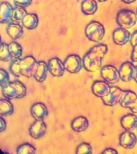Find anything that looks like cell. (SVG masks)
Masks as SVG:
<instances>
[{"mask_svg": "<svg viewBox=\"0 0 137 154\" xmlns=\"http://www.w3.org/2000/svg\"><path fill=\"white\" fill-rule=\"evenodd\" d=\"M107 51L105 45L100 44L95 46L84 56L83 63L85 69L90 72H95L101 66L102 60Z\"/></svg>", "mask_w": 137, "mask_h": 154, "instance_id": "obj_1", "label": "cell"}, {"mask_svg": "<svg viewBox=\"0 0 137 154\" xmlns=\"http://www.w3.org/2000/svg\"><path fill=\"white\" fill-rule=\"evenodd\" d=\"M3 96L9 100L21 98L26 94V88L22 83L18 81L9 82L2 87Z\"/></svg>", "mask_w": 137, "mask_h": 154, "instance_id": "obj_2", "label": "cell"}, {"mask_svg": "<svg viewBox=\"0 0 137 154\" xmlns=\"http://www.w3.org/2000/svg\"><path fill=\"white\" fill-rule=\"evenodd\" d=\"M19 71L21 75L30 78L34 76L38 67V62L32 56L26 57L22 59H17Z\"/></svg>", "mask_w": 137, "mask_h": 154, "instance_id": "obj_3", "label": "cell"}, {"mask_svg": "<svg viewBox=\"0 0 137 154\" xmlns=\"http://www.w3.org/2000/svg\"><path fill=\"white\" fill-rule=\"evenodd\" d=\"M85 33L90 40L98 42L104 37L105 30L104 26L100 23L96 21H92L86 26Z\"/></svg>", "mask_w": 137, "mask_h": 154, "instance_id": "obj_4", "label": "cell"}, {"mask_svg": "<svg viewBox=\"0 0 137 154\" xmlns=\"http://www.w3.org/2000/svg\"><path fill=\"white\" fill-rule=\"evenodd\" d=\"M117 22L120 27L129 29L133 27L136 23L137 18L135 13L128 10H122L118 13Z\"/></svg>", "mask_w": 137, "mask_h": 154, "instance_id": "obj_5", "label": "cell"}, {"mask_svg": "<svg viewBox=\"0 0 137 154\" xmlns=\"http://www.w3.org/2000/svg\"><path fill=\"white\" fill-rule=\"evenodd\" d=\"M63 63L65 69L72 73H78L82 66L80 57L75 54H71L67 57Z\"/></svg>", "mask_w": 137, "mask_h": 154, "instance_id": "obj_6", "label": "cell"}, {"mask_svg": "<svg viewBox=\"0 0 137 154\" xmlns=\"http://www.w3.org/2000/svg\"><path fill=\"white\" fill-rule=\"evenodd\" d=\"M101 75L104 80L109 84H115L120 79L119 71L111 66L103 67L101 70Z\"/></svg>", "mask_w": 137, "mask_h": 154, "instance_id": "obj_7", "label": "cell"}, {"mask_svg": "<svg viewBox=\"0 0 137 154\" xmlns=\"http://www.w3.org/2000/svg\"><path fill=\"white\" fill-rule=\"evenodd\" d=\"M125 91L117 87H111L110 91L107 96L102 97L103 103L105 105L113 106L120 102V99Z\"/></svg>", "mask_w": 137, "mask_h": 154, "instance_id": "obj_8", "label": "cell"}, {"mask_svg": "<svg viewBox=\"0 0 137 154\" xmlns=\"http://www.w3.org/2000/svg\"><path fill=\"white\" fill-rule=\"evenodd\" d=\"M119 72L120 79L123 81L129 82L134 78L135 67L130 62H125L121 65Z\"/></svg>", "mask_w": 137, "mask_h": 154, "instance_id": "obj_9", "label": "cell"}, {"mask_svg": "<svg viewBox=\"0 0 137 154\" xmlns=\"http://www.w3.org/2000/svg\"><path fill=\"white\" fill-rule=\"evenodd\" d=\"M48 68L53 75L58 77L63 75L65 69L64 63L57 57L53 58L49 60Z\"/></svg>", "mask_w": 137, "mask_h": 154, "instance_id": "obj_10", "label": "cell"}, {"mask_svg": "<svg viewBox=\"0 0 137 154\" xmlns=\"http://www.w3.org/2000/svg\"><path fill=\"white\" fill-rule=\"evenodd\" d=\"M46 126L43 120H36L29 129L30 135L34 139H39L45 134Z\"/></svg>", "mask_w": 137, "mask_h": 154, "instance_id": "obj_11", "label": "cell"}, {"mask_svg": "<svg viewBox=\"0 0 137 154\" xmlns=\"http://www.w3.org/2000/svg\"><path fill=\"white\" fill-rule=\"evenodd\" d=\"M137 142L136 137L130 131H126L120 135V144L125 149H132L136 144Z\"/></svg>", "mask_w": 137, "mask_h": 154, "instance_id": "obj_12", "label": "cell"}, {"mask_svg": "<svg viewBox=\"0 0 137 154\" xmlns=\"http://www.w3.org/2000/svg\"><path fill=\"white\" fill-rule=\"evenodd\" d=\"M47 108L41 102L35 103L31 108V113L36 120H43L48 115Z\"/></svg>", "mask_w": 137, "mask_h": 154, "instance_id": "obj_13", "label": "cell"}, {"mask_svg": "<svg viewBox=\"0 0 137 154\" xmlns=\"http://www.w3.org/2000/svg\"><path fill=\"white\" fill-rule=\"evenodd\" d=\"M113 38L115 44L119 45H124L129 40L130 33L127 29L119 28L113 32Z\"/></svg>", "mask_w": 137, "mask_h": 154, "instance_id": "obj_14", "label": "cell"}, {"mask_svg": "<svg viewBox=\"0 0 137 154\" xmlns=\"http://www.w3.org/2000/svg\"><path fill=\"white\" fill-rule=\"evenodd\" d=\"M110 87L107 83L100 81L95 82L92 87L94 94L101 98L107 96L110 92Z\"/></svg>", "mask_w": 137, "mask_h": 154, "instance_id": "obj_15", "label": "cell"}, {"mask_svg": "<svg viewBox=\"0 0 137 154\" xmlns=\"http://www.w3.org/2000/svg\"><path fill=\"white\" fill-rule=\"evenodd\" d=\"M13 9L9 2H3L0 5V23H5L11 20Z\"/></svg>", "mask_w": 137, "mask_h": 154, "instance_id": "obj_16", "label": "cell"}, {"mask_svg": "<svg viewBox=\"0 0 137 154\" xmlns=\"http://www.w3.org/2000/svg\"><path fill=\"white\" fill-rule=\"evenodd\" d=\"M137 99V96L135 93L130 91H125L120 102L121 106L125 108H130L135 103Z\"/></svg>", "mask_w": 137, "mask_h": 154, "instance_id": "obj_17", "label": "cell"}, {"mask_svg": "<svg viewBox=\"0 0 137 154\" xmlns=\"http://www.w3.org/2000/svg\"><path fill=\"white\" fill-rule=\"evenodd\" d=\"M121 124L122 127L126 131H133L137 127V116L134 114H127L121 119Z\"/></svg>", "mask_w": 137, "mask_h": 154, "instance_id": "obj_18", "label": "cell"}, {"mask_svg": "<svg viewBox=\"0 0 137 154\" xmlns=\"http://www.w3.org/2000/svg\"><path fill=\"white\" fill-rule=\"evenodd\" d=\"M88 126V120L85 117L82 116L76 118L72 121L71 124L72 129L77 132L85 131Z\"/></svg>", "mask_w": 137, "mask_h": 154, "instance_id": "obj_19", "label": "cell"}, {"mask_svg": "<svg viewBox=\"0 0 137 154\" xmlns=\"http://www.w3.org/2000/svg\"><path fill=\"white\" fill-rule=\"evenodd\" d=\"M98 7L95 0H83L81 4L82 11L84 14L89 15L94 14Z\"/></svg>", "mask_w": 137, "mask_h": 154, "instance_id": "obj_20", "label": "cell"}, {"mask_svg": "<svg viewBox=\"0 0 137 154\" xmlns=\"http://www.w3.org/2000/svg\"><path fill=\"white\" fill-rule=\"evenodd\" d=\"M22 23L26 28L30 30L33 29L37 27L39 23L38 16L35 14L27 13Z\"/></svg>", "mask_w": 137, "mask_h": 154, "instance_id": "obj_21", "label": "cell"}, {"mask_svg": "<svg viewBox=\"0 0 137 154\" xmlns=\"http://www.w3.org/2000/svg\"><path fill=\"white\" fill-rule=\"evenodd\" d=\"M48 70V65L44 61H39L36 72L33 77L38 82H44L46 79Z\"/></svg>", "mask_w": 137, "mask_h": 154, "instance_id": "obj_22", "label": "cell"}, {"mask_svg": "<svg viewBox=\"0 0 137 154\" xmlns=\"http://www.w3.org/2000/svg\"><path fill=\"white\" fill-rule=\"evenodd\" d=\"M7 31L9 36L14 40L20 38L23 32L22 27L18 24L15 23L9 24L7 27Z\"/></svg>", "mask_w": 137, "mask_h": 154, "instance_id": "obj_23", "label": "cell"}, {"mask_svg": "<svg viewBox=\"0 0 137 154\" xmlns=\"http://www.w3.org/2000/svg\"><path fill=\"white\" fill-rule=\"evenodd\" d=\"M14 112V106L10 101L3 99L0 100V115L1 116H9L11 115Z\"/></svg>", "mask_w": 137, "mask_h": 154, "instance_id": "obj_24", "label": "cell"}, {"mask_svg": "<svg viewBox=\"0 0 137 154\" xmlns=\"http://www.w3.org/2000/svg\"><path fill=\"white\" fill-rule=\"evenodd\" d=\"M27 14V11L23 8L16 7L13 10L11 20L14 22L22 23L24 18Z\"/></svg>", "mask_w": 137, "mask_h": 154, "instance_id": "obj_25", "label": "cell"}, {"mask_svg": "<svg viewBox=\"0 0 137 154\" xmlns=\"http://www.w3.org/2000/svg\"><path fill=\"white\" fill-rule=\"evenodd\" d=\"M8 47L12 57L16 59L20 58L22 53L21 46L16 42H13L8 45Z\"/></svg>", "mask_w": 137, "mask_h": 154, "instance_id": "obj_26", "label": "cell"}, {"mask_svg": "<svg viewBox=\"0 0 137 154\" xmlns=\"http://www.w3.org/2000/svg\"><path fill=\"white\" fill-rule=\"evenodd\" d=\"M9 50L8 45L1 42L0 45V59L3 61H9L12 58Z\"/></svg>", "mask_w": 137, "mask_h": 154, "instance_id": "obj_27", "label": "cell"}, {"mask_svg": "<svg viewBox=\"0 0 137 154\" xmlns=\"http://www.w3.org/2000/svg\"><path fill=\"white\" fill-rule=\"evenodd\" d=\"M36 152L35 148L28 143L20 146L17 149V154H34Z\"/></svg>", "mask_w": 137, "mask_h": 154, "instance_id": "obj_28", "label": "cell"}, {"mask_svg": "<svg viewBox=\"0 0 137 154\" xmlns=\"http://www.w3.org/2000/svg\"><path fill=\"white\" fill-rule=\"evenodd\" d=\"M92 147L90 144L83 143L78 146L76 148V153L77 154H91L92 153Z\"/></svg>", "mask_w": 137, "mask_h": 154, "instance_id": "obj_29", "label": "cell"}, {"mask_svg": "<svg viewBox=\"0 0 137 154\" xmlns=\"http://www.w3.org/2000/svg\"><path fill=\"white\" fill-rule=\"evenodd\" d=\"M9 75L5 70L0 69V85L2 87L9 82Z\"/></svg>", "mask_w": 137, "mask_h": 154, "instance_id": "obj_30", "label": "cell"}, {"mask_svg": "<svg viewBox=\"0 0 137 154\" xmlns=\"http://www.w3.org/2000/svg\"><path fill=\"white\" fill-rule=\"evenodd\" d=\"M15 5L21 8L28 7L32 2V0H14Z\"/></svg>", "mask_w": 137, "mask_h": 154, "instance_id": "obj_31", "label": "cell"}, {"mask_svg": "<svg viewBox=\"0 0 137 154\" xmlns=\"http://www.w3.org/2000/svg\"><path fill=\"white\" fill-rule=\"evenodd\" d=\"M130 43L133 47L137 45V31L135 32L131 36Z\"/></svg>", "mask_w": 137, "mask_h": 154, "instance_id": "obj_32", "label": "cell"}, {"mask_svg": "<svg viewBox=\"0 0 137 154\" xmlns=\"http://www.w3.org/2000/svg\"><path fill=\"white\" fill-rule=\"evenodd\" d=\"M7 127V124L5 120L2 116L0 117V132L4 131Z\"/></svg>", "mask_w": 137, "mask_h": 154, "instance_id": "obj_33", "label": "cell"}, {"mask_svg": "<svg viewBox=\"0 0 137 154\" xmlns=\"http://www.w3.org/2000/svg\"><path fill=\"white\" fill-rule=\"evenodd\" d=\"M131 59L134 62H137V45L133 47Z\"/></svg>", "mask_w": 137, "mask_h": 154, "instance_id": "obj_34", "label": "cell"}, {"mask_svg": "<svg viewBox=\"0 0 137 154\" xmlns=\"http://www.w3.org/2000/svg\"><path fill=\"white\" fill-rule=\"evenodd\" d=\"M118 152L115 149H112V148H108L105 149L102 153L103 154H117Z\"/></svg>", "mask_w": 137, "mask_h": 154, "instance_id": "obj_35", "label": "cell"}, {"mask_svg": "<svg viewBox=\"0 0 137 154\" xmlns=\"http://www.w3.org/2000/svg\"><path fill=\"white\" fill-rule=\"evenodd\" d=\"M130 109H131V110L133 112L135 113H137V99L135 103H134L133 106L130 108Z\"/></svg>", "mask_w": 137, "mask_h": 154, "instance_id": "obj_36", "label": "cell"}, {"mask_svg": "<svg viewBox=\"0 0 137 154\" xmlns=\"http://www.w3.org/2000/svg\"><path fill=\"white\" fill-rule=\"evenodd\" d=\"M123 2H125V3L127 4H130L132 3V2H134V1H136V0H121Z\"/></svg>", "mask_w": 137, "mask_h": 154, "instance_id": "obj_37", "label": "cell"}, {"mask_svg": "<svg viewBox=\"0 0 137 154\" xmlns=\"http://www.w3.org/2000/svg\"><path fill=\"white\" fill-rule=\"evenodd\" d=\"M133 79H134V80L137 83V67H135V74Z\"/></svg>", "mask_w": 137, "mask_h": 154, "instance_id": "obj_38", "label": "cell"}, {"mask_svg": "<svg viewBox=\"0 0 137 154\" xmlns=\"http://www.w3.org/2000/svg\"><path fill=\"white\" fill-rule=\"evenodd\" d=\"M98 1L100 2H103L107 1V0H98Z\"/></svg>", "mask_w": 137, "mask_h": 154, "instance_id": "obj_39", "label": "cell"}, {"mask_svg": "<svg viewBox=\"0 0 137 154\" xmlns=\"http://www.w3.org/2000/svg\"></svg>", "mask_w": 137, "mask_h": 154, "instance_id": "obj_40", "label": "cell"}]
</instances>
